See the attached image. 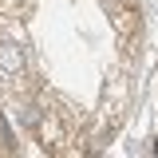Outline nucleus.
Returning a JSON list of instances; mask_svg holds the SVG:
<instances>
[{
  "label": "nucleus",
  "mask_w": 158,
  "mask_h": 158,
  "mask_svg": "<svg viewBox=\"0 0 158 158\" xmlns=\"http://www.w3.org/2000/svg\"><path fill=\"white\" fill-rule=\"evenodd\" d=\"M0 71H4V75H16V71H20V52L12 48V44L0 48Z\"/></svg>",
  "instance_id": "f257e3e1"
}]
</instances>
